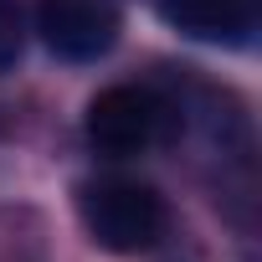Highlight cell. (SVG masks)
Returning a JSON list of instances; mask_svg holds the SVG:
<instances>
[{"label": "cell", "instance_id": "6da1fadb", "mask_svg": "<svg viewBox=\"0 0 262 262\" xmlns=\"http://www.w3.org/2000/svg\"><path fill=\"white\" fill-rule=\"evenodd\" d=\"M77 211H82L88 236H93L103 252H118V257H134V252L155 247L160 231H165V201H160L149 185L118 180V175L82 185Z\"/></svg>", "mask_w": 262, "mask_h": 262}, {"label": "cell", "instance_id": "7a4b0ae2", "mask_svg": "<svg viewBox=\"0 0 262 262\" xmlns=\"http://www.w3.org/2000/svg\"><path fill=\"white\" fill-rule=\"evenodd\" d=\"M165 118H170V108L160 103V93L118 82V88H103L88 103V139H93V149L123 160V155L149 149L165 134Z\"/></svg>", "mask_w": 262, "mask_h": 262}, {"label": "cell", "instance_id": "3957f363", "mask_svg": "<svg viewBox=\"0 0 262 262\" xmlns=\"http://www.w3.org/2000/svg\"><path fill=\"white\" fill-rule=\"evenodd\" d=\"M36 31L62 62H98L118 41V11L108 0H36Z\"/></svg>", "mask_w": 262, "mask_h": 262}, {"label": "cell", "instance_id": "277c9868", "mask_svg": "<svg viewBox=\"0 0 262 262\" xmlns=\"http://www.w3.org/2000/svg\"><path fill=\"white\" fill-rule=\"evenodd\" d=\"M170 26L201 41H242L252 31V6L247 0H160Z\"/></svg>", "mask_w": 262, "mask_h": 262}, {"label": "cell", "instance_id": "5b68a950", "mask_svg": "<svg viewBox=\"0 0 262 262\" xmlns=\"http://www.w3.org/2000/svg\"><path fill=\"white\" fill-rule=\"evenodd\" d=\"M21 57V11L16 0H0V72Z\"/></svg>", "mask_w": 262, "mask_h": 262}]
</instances>
